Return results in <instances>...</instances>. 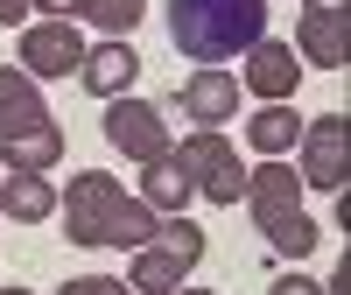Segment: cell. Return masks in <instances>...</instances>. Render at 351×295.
I'll use <instances>...</instances> for the list:
<instances>
[{
  "label": "cell",
  "instance_id": "6da1fadb",
  "mask_svg": "<svg viewBox=\"0 0 351 295\" xmlns=\"http://www.w3.org/2000/svg\"><path fill=\"white\" fill-rule=\"evenodd\" d=\"M56 218H64V239L71 246H148L155 239V211L141 204L120 176H106V169H84L71 176L64 190H56Z\"/></svg>",
  "mask_w": 351,
  "mask_h": 295
},
{
  "label": "cell",
  "instance_id": "7a4b0ae2",
  "mask_svg": "<svg viewBox=\"0 0 351 295\" xmlns=\"http://www.w3.org/2000/svg\"><path fill=\"white\" fill-rule=\"evenodd\" d=\"M169 43L197 71H218L267 36V0H169Z\"/></svg>",
  "mask_w": 351,
  "mask_h": 295
},
{
  "label": "cell",
  "instance_id": "3957f363",
  "mask_svg": "<svg viewBox=\"0 0 351 295\" xmlns=\"http://www.w3.org/2000/svg\"><path fill=\"white\" fill-rule=\"evenodd\" d=\"M176 162H183L190 190L204 204H239L246 197V162H239V148H232L218 127H190L183 141H176Z\"/></svg>",
  "mask_w": 351,
  "mask_h": 295
},
{
  "label": "cell",
  "instance_id": "277c9868",
  "mask_svg": "<svg viewBox=\"0 0 351 295\" xmlns=\"http://www.w3.org/2000/svg\"><path fill=\"white\" fill-rule=\"evenodd\" d=\"M295 176H302V190L344 197V183H351V120H344V113H316V120H302Z\"/></svg>",
  "mask_w": 351,
  "mask_h": 295
},
{
  "label": "cell",
  "instance_id": "5b68a950",
  "mask_svg": "<svg viewBox=\"0 0 351 295\" xmlns=\"http://www.w3.org/2000/svg\"><path fill=\"white\" fill-rule=\"evenodd\" d=\"M84 64V36H77V21H28L21 28V43H14V71H28L36 84L49 78H77Z\"/></svg>",
  "mask_w": 351,
  "mask_h": 295
},
{
  "label": "cell",
  "instance_id": "8992f818",
  "mask_svg": "<svg viewBox=\"0 0 351 295\" xmlns=\"http://www.w3.org/2000/svg\"><path fill=\"white\" fill-rule=\"evenodd\" d=\"M106 141L120 148L127 162H141V169L162 162L169 148H176V134L162 127V113H155L148 99H134V92H127V99H106Z\"/></svg>",
  "mask_w": 351,
  "mask_h": 295
},
{
  "label": "cell",
  "instance_id": "52a82bcc",
  "mask_svg": "<svg viewBox=\"0 0 351 295\" xmlns=\"http://www.w3.org/2000/svg\"><path fill=\"white\" fill-rule=\"evenodd\" d=\"M309 190H302V176H295V162H253L246 169V211H253V232H274L281 218H295V211H309L302 204Z\"/></svg>",
  "mask_w": 351,
  "mask_h": 295
},
{
  "label": "cell",
  "instance_id": "ba28073f",
  "mask_svg": "<svg viewBox=\"0 0 351 295\" xmlns=\"http://www.w3.org/2000/svg\"><path fill=\"white\" fill-rule=\"evenodd\" d=\"M295 84H302V56L288 49V43L260 36V43L246 49V78H239V92H253L260 106H288V99H295Z\"/></svg>",
  "mask_w": 351,
  "mask_h": 295
},
{
  "label": "cell",
  "instance_id": "9c48e42d",
  "mask_svg": "<svg viewBox=\"0 0 351 295\" xmlns=\"http://www.w3.org/2000/svg\"><path fill=\"white\" fill-rule=\"evenodd\" d=\"M176 106L190 113V127H225L232 113L246 106V92H239L232 71H190L183 84H176Z\"/></svg>",
  "mask_w": 351,
  "mask_h": 295
},
{
  "label": "cell",
  "instance_id": "30bf717a",
  "mask_svg": "<svg viewBox=\"0 0 351 295\" xmlns=\"http://www.w3.org/2000/svg\"><path fill=\"white\" fill-rule=\"evenodd\" d=\"M36 127H56V113H49V99H43V84L8 64V71H0V141L36 134Z\"/></svg>",
  "mask_w": 351,
  "mask_h": 295
},
{
  "label": "cell",
  "instance_id": "8fae6325",
  "mask_svg": "<svg viewBox=\"0 0 351 295\" xmlns=\"http://www.w3.org/2000/svg\"><path fill=\"white\" fill-rule=\"evenodd\" d=\"M302 56L309 71H344V49H351V14H309L295 21V43H288Z\"/></svg>",
  "mask_w": 351,
  "mask_h": 295
},
{
  "label": "cell",
  "instance_id": "7c38bea8",
  "mask_svg": "<svg viewBox=\"0 0 351 295\" xmlns=\"http://www.w3.org/2000/svg\"><path fill=\"white\" fill-rule=\"evenodd\" d=\"M77 78H84L92 99H127L134 78H141V56H134V43H99V49H84Z\"/></svg>",
  "mask_w": 351,
  "mask_h": 295
},
{
  "label": "cell",
  "instance_id": "4fadbf2b",
  "mask_svg": "<svg viewBox=\"0 0 351 295\" xmlns=\"http://www.w3.org/2000/svg\"><path fill=\"white\" fill-rule=\"evenodd\" d=\"M134 295H176V288H183L190 281V260H176L169 246H134V260H127V274H120Z\"/></svg>",
  "mask_w": 351,
  "mask_h": 295
},
{
  "label": "cell",
  "instance_id": "5bb4252c",
  "mask_svg": "<svg viewBox=\"0 0 351 295\" xmlns=\"http://www.w3.org/2000/svg\"><path fill=\"white\" fill-rule=\"evenodd\" d=\"M56 162H64V127H36V134L0 141V176H49Z\"/></svg>",
  "mask_w": 351,
  "mask_h": 295
},
{
  "label": "cell",
  "instance_id": "9a60e30c",
  "mask_svg": "<svg viewBox=\"0 0 351 295\" xmlns=\"http://www.w3.org/2000/svg\"><path fill=\"white\" fill-rule=\"evenodd\" d=\"M190 197H197V190H190L183 162H176V148H169L162 162H148V169H141V204H148L155 218H176V211H183Z\"/></svg>",
  "mask_w": 351,
  "mask_h": 295
},
{
  "label": "cell",
  "instance_id": "2e32d148",
  "mask_svg": "<svg viewBox=\"0 0 351 295\" xmlns=\"http://www.w3.org/2000/svg\"><path fill=\"white\" fill-rule=\"evenodd\" d=\"M302 141V113L295 106H253V155L260 162H288Z\"/></svg>",
  "mask_w": 351,
  "mask_h": 295
},
{
  "label": "cell",
  "instance_id": "e0dca14e",
  "mask_svg": "<svg viewBox=\"0 0 351 295\" xmlns=\"http://www.w3.org/2000/svg\"><path fill=\"white\" fill-rule=\"evenodd\" d=\"M0 218H14V225L56 218V183H43V176H0Z\"/></svg>",
  "mask_w": 351,
  "mask_h": 295
},
{
  "label": "cell",
  "instance_id": "ac0fdd59",
  "mask_svg": "<svg viewBox=\"0 0 351 295\" xmlns=\"http://www.w3.org/2000/svg\"><path fill=\"white\" fill-rule=\"evenodd\" d=\"M71 14H84V28H99L106 43H127L148 14V0H71Z\"/></svg>",
  "mask_w": 351,
  "mask_h": 295
},
{
  "label": "cell",
  "instance_id": "d6986e66",
  "mask_svg": "<svg viewBox=\"0 0 351 295\" xmlns=\"http://www.w3.org/2000/svg\"><path fill=\"white\" fill-rule=\"evenodd\" d=\"M260 239H267L281 260H309L316 246H324V232H316V218H309V211H295V218H281L274 232H260Z\"/></svg>",
  "mask_w": 351,
  "mask_h": 295
},
{
  "label": "cell",
  "instance_id": "ffe728a7",
  "mask_svg": "<svg viewBox=\"0 0 351 295\" xmlns=\"http://www.w3.org/2000/svg\"><path fill=\"white\" fill-rule=\"evenodd\" d=\"M155 246H169L176 260H190V268H197V260H204V246H211V239H204V225H190L183 211H176V218H162V225H155Z\"/></svg>",
  "mask_w": 351,
  "mask_h": 295
},
{
  "label": "cell",
  "instance_id": "44dd1931",
  "mask_svg": "<svg viewBox=\"0 0 351 295\" xmlns=\"http://www.w3.org/2000/svg\"><path fill=\"white\" fill-rule=\"evenodd\" d=\"M56 295H134L120 274H77V281H64Z\"/></svg>",
  "mask_w": 351,
  "mask_h": 295
},
{
  "label": "cell",
  "instance_id": "7402d4cb",
  "mask_svg": "<svg viewBox=\"0 0 351 295\" xmlns=\"http://www.w3.org/2000/svg\"><path fill=\"white\" fill-rule=\"evenodd\" d=\"M267 295H324V288H316L302 268H288V274H274V281H267Z\"/></svg>",
  "mask_w": 351,
  "mask_h": 295
},
{
  "label": "cell",
  "instance_id": "603a6c76",
  "mask_svg": "<svg viewBox=\"0 0 351 295\" xmlns=\"http://www.w3.org/2000/svg\"><path fill=\"white\" fill-rule=\"evenodd\" d=\"M0 28H28V0H0Z\"/></svg>",
  "mask_w": 351,
  "mask_h": 295
},
{
  "label": "cell",
  "instance_id": "cb8c5ba5",
  "mask_svg": "<svg viewBox=\"0 0 351 295\" xmlns=\"http://www.w3.org/2000/svg\"><path fill=\"white\" fill-rule=\"evenodd\" d=\"M309 14H344V0H302Z\"/></svg>",
  "mask_w": 351,
  "mask_h": 295
},
{
  "label": "cell",
  "instance_id": "d4e9b609",
  "mask_svg": "<svg viewBox=\"0 0 351 295\" xmlns=\"http://www.w3.org/2000/svg\"><path fill=\"white\" fill-rule=\"evenodd\" d=\"M176 295H218V288H190V281H183V288H176Z\"/></svg>",
  "mask_w": 351,
  "mask_h": 295
},
{
  "label": "cell",
  "instance_id": "484cf974",
  "mask_svg": "<svg viewBox=\"0 0 351 295\" xmlns=\"http://www.w3.org/2000/svg\"><path fill=\"white\" fill-rule=\"evenodd\" d=\"M0 295H28V288H0Z\"/></svg>",
  "mask_w": 351,
  "mask_h": 295
}]
</instances>
